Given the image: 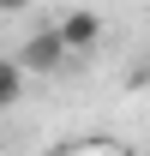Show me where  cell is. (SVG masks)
Returning <instances> with one entry per match:
<instances>
[{"label":"cell","mask_w":150,"mask_h":156,"mask_svg":"<svg viewBox=\"0 0 150 156\" xmlns=\"http://www.w3.org/2000/svg\"><path fill=\"white\" fill-rule=\"evenodd\" d=\"M66 60H72V54H66V42H60V30H54V24H36V30L24 36V48H18V66H24V72H36V78L60 72Z\"/></svg>","instance_id":"obj_1"},{"label":"cell","mask_w":150,"mask_h":156,"mask_svg":"<svg viewBox=\"0 0 150 156\" xmlns=\"http://www.w3.org/2000/svg\"><path fill=\"white\" fill-rule=\"evenodd\" d=\"M54 30H60V42H66V54H90L96 42H102V18H96L90 6H72L66 18H54Z\"/></svg>","instance_id":"obj_2"},{"label":"cell","mask_w":150,"mask_h":156,"mask_svg":"<svg viewBox=\"0 0 150 156\" xmlns=\"http://www.w3.org/2000/svg\"><path fill=\"white\" fill-rule=\"evenodd\" d=\"M18 90H24V66H18V60H6V54H0V114H6V108L18 102Z\"/></svg>","instance_id":"obj_3"},{"label":"cell","mask_w":150,"mask_h":156,"mask_svg":"<svg viewBox=\"0 0 150 156\" xmlns=\"http://www.w3.org/2000/svg\"><path fill=\"white\" fill-rule=\"evenodd\" d=\"M24 6H30V0H0V12H6V18H12V12H24Z\"/></svg>","instance_id":"obj_4"},{"label":"cell","mask_w":150,"mask_h":156,"mask_svg":"<svg viewBox=\"0 0 150 156\" xmlns=\"http://www.w3.org/2000/svg\"><path fill=\"white\" fill-rule=\"evenodd\" d=\"M114 156H126V150H114Z\"/></svg>","instance_id":"obj_5"},{"label":"cell","mask_w":150,"mask_h":156,"mask_svg":"<svg viewBox=\"0 0 150 156\" xmlns=\"http://www.w3.org/2000/svg\"><path fill=\"white\" fill-rule=\"evenodd\" d=\"M144 156H150V150H144Z\"/></svg>","instance_id":"obj_6"}]
</instances>
